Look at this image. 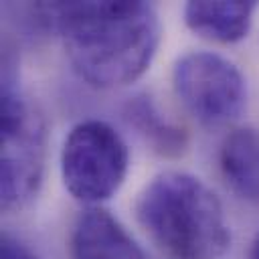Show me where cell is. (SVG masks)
Masks as SVG:
<instances>
[{
  "mask_svg": "<svg viewBox=\"0 0 259 259\" xmlns=\"http://www.w3.org/2000/svg\"><path fill=\"white\" fill-rule=\"evenodd\" d=\"M45 156V119L22 91L18 59L4 45L0 101V204L4 210H20L36 196L42 184Z\"/></svg>",
  "mask_w": 259,
  "mask_h": 259,
  "instance_id": "cell-3",
  "label": "cell"
},
{
  "mask_svg": "<svg viewBox=\"0 0 259 259\" xmlns=\"http://www.w3.org/2000/svg\"><path fill=\"white\" fill-rule=\"evenodd\" d=\"M136 217L172 259H221L231 247L219 196L188 172L154 176L138 194Z\"/></svg>",
  "mask_w": 259,
  "mask_h": 259,
  "instance_id": "cell-2",
  "label": "cell"
},
{
  "mask_svg": "<svg viewBox=\"0 0 259 259\" xmlns=\"http://www.w3.org/2000/svg\"><path fill=\"white\" fill-rule=\"evenodd\" d=\"M255 8H257V2L253 0H247V2L190 0L184 4L182 16L186 26L194 34L206 40L231 45L247 36L253 22Z\"/></svg>",
  "mask_w": 259,
  "mask_h": 259,
  "instance_id": "cell-7",
  "label": "cell"
},
{
  "mask_svg": "<svg viewBox=\"0 0 259 259\" xmlns=\"http://www.w3.org/2000/svg\"><path fill=\"white\" fill-rule=\"evenodd\" d=\"M127 144L103 119L75 123L61 148V178L69 194L89 206L111 198L125 180Z\"/></svg>",
  "mask_w": 259,
  "mask_h": 259,
  "instance_id": "cell-4",
  "label": "cell"
},
{
  "mask_svg": "<svg viewBox=\"0 0 259 259\" xmlns=\"http://www.w3.org/2000/svg\"><path fill=\"white\" fill-rule=\"evenodd\" d=\"M71 259H152L134 235L105 208L83 210L69 239Z\"/></svg>",
  "mask_w": 259,
  "mask_h": 259,
  "instance_id": "cell-6",
  "label": "cell"
},
{
  "mask_svg": "<svg viewBox=\"0 0 259 259\" xmlns=\"http://www.w3.org/2000/svg\"><path fill=\"white\" fill-rule=\"evenodd\" d=\"M219 164L229 186L245 200L259 202V130H233L221 144Z\"/></svg>",
  "mask_w": 259,
  "mask_h": 259,
  "instance_id": "cell-8",
  "label": "cell"
},
{
  "mask_svg": "<svg viewBox=\"0 0 259 259\" xmlns=\"http://www.w3.org/2000/svg\"><path fill=\"white\" fill-rule=\"evenodd\" d=\"M249 259H259V233H257V237H255V239H253V243H251Z\"/></svg>",
  "mask_w": 259,
  "mask_h": 259,
  "instance_id": "cell-11",
  "label": "cell"
},
{
  "mask_svg": "<svg viewBox=\"0 0 259 259\" xmlns=\"http://www.w3.org/2000/svg\"><path fill=\"white\" fill-rule=\"evenodd\" d=\"M16 12L36 30L57 32L73 71L97 89L140 79L162 38L156 8L142 0L36 2L18 6Z\"/></svg>",
  "mask_w": 259,
  "mask_h": 259,
  "instance_id": "cell-1",
  "label": "cell"
},
{
  "mask_svg": "<svg viewBox=\"0 0 259 259\" xmlns=\"http://www.w3.org/2000/svg\"><path fill=\"white\" fill-rule=\"evenodd\" d=\"M174 91L184 109L208 130L233 123L247 103V81L239 67L212 51H190L172 69Z\"/></svg>",
  "mask_w": 259,
  "mask_h": 259,
  "instance_id": "cell-5",
  "label": "cell"
},
{
  "mask_svg": "<svg viewBox=\"0 0 259 259\" xmlns=\"http://www.w3.org/2000/svg\"><path fill=\"white\" fill-rule=\"evenodd\" d=\"M121 113L123 119L136 130V134L142 136L158 154L180 156L186 150L188 144L186 132L180 125H176L172 119H168L166 113L160 111V107L150 95L140 93L130 97Z\"/></svg>",
  "mask_w": 259,
  "mask_h": 259,
  "instance_id": "cell-9",
  "label": "cell"
},
{
  "mask_svg": "<svg viewBox=\"0 0 259 259\" xmlns=\"http://www.w3.org/2000/svg\"><path fill=\"white\" fill-rule=\"evenodd\" d=\"M0 259H40V257L20 237L12 235L10 231H4L0 241Z\"/></svg>",
  "mask_w": 259,
  "mask_h": 259,
  "instance_id": "cell-10",
  "label": "cell"
}]
</instances>
